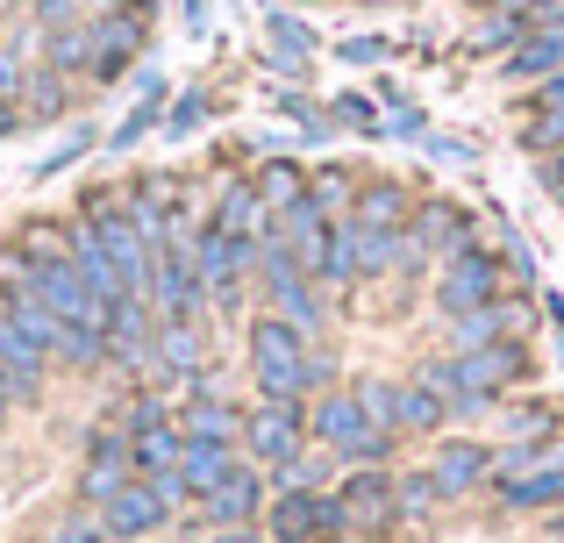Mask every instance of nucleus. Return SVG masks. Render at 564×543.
<instances>
[{
  "label": "nucleus",
  "instance_id": "nucleus-1",
  "mask_svg": "<svg viewBox=\"0 0 564 543\" xmlns=\"http://www.w3.org/2000/svg\"><path fill=\"white\" fill-rule=\"evenodd\" d=\"M522 372H529V358L514 344H486V350H457L451 365H436V372H429V387L443 393V408H451V415H486V408H494V393L514 387Z\"/></svg>",
  "mask_w": 564,
  "mask_h": 543
},
{
  "label": "nucleus",
  "instance_id": "nucleus-2",
  "mask_svg": "<svg viewBox=\"0 0 564 543\" xmlns=\"http://www.w3.org/2000/svg\"><path fill=\"white\" fill-rule=\"evenodd\" d=\"M250 379H258L264 401H301V393L315 387V350H307V336L279 315H258V329H250Z\"/></svg>",
  "mask_w": 564,
  "mask_h": 543
},
{
  "label": "nucleus",
  "instance_id": "nucleus-3",
  "mask_svg": "<svg viewBox=\"0 0 564 543\" xmlns=\"http://www.w3.org/2000/svg\"><path fill=\"white\" fill-rule=\"evenodd\" d=\"M307 430H315V444L336 450L344 465H379L386 450H393V430H379V422L365 415L358 393H322V401L307 408Z\"/></svg>",
  "mask_w": 564,
  "mask_h": 543
},
{
  "label": "nucleus",
  "instance_id": "nucleus-4",
  "mask_svg": "<svg viewBox=\"0 0 564 543\" xmlns=\"http://www.w3.org/2000/svg\"><path fill=\"white\" fill-rule=\"evenodd\" d=\"M193 272H200L215 307H236L243 301V279L258 272V237H229V229H215L200 215V229H193Z\"/></svg>",
  "mask_w": 564,
  "mask_h": 543
},
{
  "label": "nucleus",
  "instance_id": "nucleus-5",
  "mask_svg": "<svg viewBox=\"0 0 564 543\" xmlns=\"http://www.w3.org/2000/svg\"><path fill=\"white\" fill-rule=\"evenodd\" d=\"M137 479V458H129V430L115 422H94L79 444V473H72V501L79 508H108L115 493Z\"/></svg>",
  "mask_w": 564,
  "mask_h": 543
},
{
  "label": "nucleus",
  "instance_id": "nucleus-6",
  "mask_svg": "<svg viewBox=\"0 0 564 543\" xmlns=\"http://www.w3.org/2000/svg\"><path fill=\"white\" fill-rule=\"evenodd\" d=\"M151 51L143 14H86V86H122Z\"/></svg>",
  "mask_w": 564,
  "mask_h": 543
},
{
  "label": "nucleus",
  "instance_id": "nucleus-7",
  "mask_svg": "<svg viewBox=\"0 0 564 543\" xmlns=\"http://www.w3.org/2000/svg\"><path fill=\"white\" fill-rule=\"evenodd\" d=\"M200 229V222H193ZM193 229L172 243H158V265H151V286H143V301L158 307V322H200L207 315V286L200 272H193Z\"/></svg>",
  "mask_w": 564,
  "mask_h": 543
},
{
  "label": "nucleus",
  "instance_id": "nucleus-8",
  "mask_svg": "<svg viewBox=\"0 0 564 543\" xmlns=\"http://www.w3.org/2000/svg\"><path fill=\"white\" fill-rule=\"evenodd\" d=\"M301 436H307L301 401H258V408L243 415V450H250V465H258V473L293 479V465L307 458V450H301Z\"/></svg>",
  "mask_w": 564,
  "mask_h": 543
},
{
  "label": "nucleus",
  "instance_id": "nucleus-9",
  "mask_svg": "<svg viewBox=\"0 0 564 543\" xmlns=\"http://www.w3.org/2000/svg\"><path fill=\"white\" fill-rule=\"evenodd\" d=\"M264 522H272V543H350L344 501H336V493H315V487H286L264 508Z\"/></svg>",
  "mask_w": 564,
  "mask_h": 543
},
{
  "label": "nucleus",
  "instance_id": "nucleus-10",
  "mask_svg": "<svg viewBox=\"0 0 564 543\" xmlns=\"http://www.w3.org/2000/svg\"><path fill=\"white\" fill-rule=\"evenodd\" d=\"M172 515H180V501H172L165 487L129 479V487L100 508V530H108V543H158V536H172Z\"/></svg>",
  "mask_w": 564,
  "mask_h": 543
},
{
  "label": "nucleus",
  "instance_id": "nucleus-11",
  "mask_svg": "<svg viewBox=\"0 0 564 543\" xmlns=\"http://www.w3.org/2000/svg\"><path fill=\"white\" fill-rule=\"evenodd\" d=\"M500 258L494 251H465V258H451L436 279V307L451 322H465V315H486V307H500Z\"/></svg>",
  "mask_w": 564,
  "mask_h": 543
},
{
  "label": "nucleus",
  "instance_id": "nucleus-12",
  "mask_svg": "<svg viewBox=\"0 0 564 543\" xmlns=\"http://www.w3.org/2000/svg\"><path fill=\"white\" fill-rule=\"evenodd\" d=\"M358 401H365V415L379 422V430H436L451 408H443V393L429 387H393V379H372V387H358Z\"/></svg>",
  "mask_w": 564,
  "mask_h": 543
},
{
  "label": "nucleus",
  "instance_id": "nucleus-13",
  "mask_svg": "<svg viewBox=\"0 0 564 543\" xmlns=\"http://www.w3.org/2000/svg\"><path fill=\"white\" fill-rule=\"evenodd\" d=\"M36 301L51 307L57 322H72V329L108 336V315H115V307H108V301H100V293L79 279V265H43V272H36Z\"/></svg>",
  "mask_w": 564,
  "mask_h": 543
},
{
  "label": "nucleus",
  "instance_id": "nucleus-14",
  "mask_svg": "<svg viewBox=\"0 0 564 543\" xmlns=\"http://www.w3.org/2000/svg\"><path fill=\"white\" fill-rule=\"evenodd\" d=\"M436 251H451V258H465V251H471V222H465V208H443V200H429V208L408 222V237H400V265H429Z\"/></svg>",
  "mask_w": 564,
  "mask_h": 543
},
{
  "label": "nucleus",
  "instance_id": "nucleus-15",
  "mask_svg": "<svg viewBox=\"0 0 564 543\" xmlns=\"http://www.w3.org/2000/svg\"><path fill=\"white\" fill-rule=\"evenodd\" d=\"M336 501H344L350 530H365V536H386L400 522V487L386 473H372V465H358V473L336 487Z\"/></svg>",
  "mask_w": 564,
  "mask_h": 543
},
{
  "label": "nucleus",
  "instance_id": "nucleus-16",
  "mask_svg": "<svg viewBox=\"0 0 564 543\" xmlns=\"http://www.w3.org/2000/svg\"><path fill=\"white\" fill-rule=\"evenodd\" d=\"M151 350H158V307L143 301V293L115 301V315H108V358L122 365V372H151Z\"/></svg>",
  "mask_w": 564,
  "mask_h": 543
},
{
  "label": "nucleus",
  "instance_id": "nucleus-17",
  "mask_svg": "<svg viewBox=\"0 0 564 543\" xmlns=\"http://www.w3.org/2000/svg\"><path fill=\"white\" fill-rule=\"evenodd\" d=\"M258 515H264V473H258V465H236V473L200 501L207 530H250Z\"/></svg>",
  "mask_w": 564,
  "mask_h": 543
},
{
  "label": "nucleus",
  "instance_id": "nucleus-18",
  "mask_svg": "<svg viewBox=\"0 0 564 543\" xmlns=\"http://www.w3.org/2000/svg\"><path fill=\"white\" fill-rule=\"evenodd\" d=\"M200 365H207L200 322H158V350H151L158 387H200Z\"/></svg>",
  "mask_w": 564,
  "mask_h": 543
},
{
  "label": "nucleus",
  "instance_id": "nucleus-19",
  "mask_svg": "<svg viewBox=\"0 0 564 543\" xmlns=\"http://www.w3.org/2000/svg\"><path fill=\"white\" fill-rule=\"evenodd\" d=\"M236 465H243V444H229V436H186V450H180V487H186V501H207V493H215Z\"/></svg>",
  "mask_w": 564,
  "mask_h": 543
},
{
  "label": "nucleus",
  "instance_id": "nucleus-20",
  "mask_svg": "<svg viewBox=\"0 0 564 543\" xmlns=\"http://www.w3.org/2000/svg\"><path fill=\"white\" fill-rule=\"evenodd\" d=\"M172 422H180L186 436H229V444H243V408L229 401V393L221 387H186V401L172 408Z\"/></svg>",
  "mask_w": 564,
  "mask_h": 543
},
{
  "label": "nucleus",
  "instance_id": "nucleus-21",
  "mask_svg": "<svg viewBox=\"0 0 564 543\" xmlns=\"http://www.w3.org/2000/svg\"><path fill=\"white\" fill-rule=\"evenodd\" d=\"M72 237H79L72 208H65V215L36 208V215H22V222L8 229V243H14L22 258H36V265H72Z\"/></svg>",
  "mask_w": 564,
  "mask_h": 543
},
{
  "label": "nucleus",
  "instance_id": "nucleus-22",
  "mask_svg": "<svg viewBox=\"0 0 564 543\" xmlns=\"http://www.w3.org/2000/svg\"><path fill=\"white\" fill-rule=\"evenodd\" d=\"M564 72V14L557 22H536L508 57V79H557Z\"/></svg>",
  "mask_w": 564,
  "mask_h": 543
},
{
  "label": "nucleus",
  "instance_id": "nucleus-23",
  "mask_svg": "<svg viewBox=\"0 0 564 543\" xmlns=\"http://www.w3.org/2000/svg\"><path fill=\"white\" fill-rule=\"evenodd\" d=\"M72 100H79V79H65V72H29V86H22V115H29V129H57L72 115Z\"/></svg>",
  "mask_w": 564,
  "mask_h": 543
},
{
  "label": "nucleus",
  "instance_id": "nucleus-24",
  "mask_svg": "<svg viewBox=\"0 0 564 543\" xmlns=\"http://www.w3.org/2000/svg\"><path fill=\"white\" fill-rule=\"evenodd\" d=\"M207 222L229 229V237H258L272 215H264V200H258V186H250V180H221V194H215V208H207Z\"/></svg>",
  "mask_w": 564,
  "mask_h": 543
},
{
  "label": "nucleus",
  "instance_id": "nucleus-25",
  "mask_svg": "<svg viewBox=\"0 0 564 543\" xmlns=\"http://www.w3.org/2000/svg\"><path fill=\"white\" fill-rule=\"evenodd\" d=\"M180 450H186V430H180V422H158V430H137V436H129L137 479H172V473H180Z\"/></svg>",
  "mask_w": 564,
  "mask_h": 543
},
{
  "label": "nucleus",
  "instance_id": "nucleus-26",
  "mask_svg": "<svg viewBox=\"0 0 564 543\" xmlns=\"http://www.w3.org/2000/svg\"><path fill=\"white\" fill-rule=\"evenodd\" d=\"M429 473H436V487H443V493H465V487H479V479L494 473V450L471 444V436H457V444H443V450H436V465H429Z\"/></svg>",
  "mask_w": 564,
  "mask_h": 543
},
{
  "label": "nucleus",
  "instance_id": "nucleus-27",
  "mask_svg": "<svg viewBox=\"0 0 564 543\" xmlns=\"http://www.w3.org/2000/svg\"><path fill=\"white\" fill-rule=\"evenodd\" d=\"M264 36H272V65L286 72V79H301L307 57H315V36H307V22H293L286 8H272V14H264Z\"/></svg>",
  "mask_w": 564,
  "mask_h": 543
},
{
  "label": "nucleus",
  "instance_id": "nucleus-28",
  "mask_svg": "<svg viewBox=\"0 0 564 543\" xmlns=\"http://www.w3.org/2000/svg\"><path fill=\"white\" fill-rule=\"evenodd\" d=\"M29 72H36V36L29 29H0V100H22Z\"/></svg>",
  "mask_w": 564,
  "mask_h": 543
},
{
  "label": "nucleus",
  "instance_id": "nucleus-29",
  "mask_svg": "<svg viewBox=\"0 0 564 543\" xmlns=\"http://www.w3.org/2000/svg\"><path fill=\"white\" fill-rule=\"evenodd\" d=\"M36 65L43 72H65V79L86 86V22L57 29V36H36Z\"/></svg>",
  "mask_w": 564,
  "mask_h": 543
},
{
  "label": "nucleus",
  "instance_id": "nucleus-30",
  "mask_svg": "<svg viewBox=\"0 0 564 543\" xmlns=\"http://www.w3.org/2000/svg\"><path fill=\"white\" fill-rule=\"evenodd\" d=\"M250 186H258V200H264V215H286V208H293V200H301V194H307V186H301V172H293V165H286V158H264V165H258V172H250Z\"/></svg>",
  "mask_w": 564,
  "mask_h": 543
},
{
  "label": "nucleus",
  "instance_id": "nucleus-31",
  "mask_svg": "<svg viewBox=\"0 0 564 543\" xmlns=\"http://www.w3.org/2000/svg\"><path fill=\"white\" fill-rule=\"evenodd\" d=\"M94 151H100V129H94V122H79V129H72V137L57 143L51 158H43L36 172H29V180H36V186H51V180H65L72 165H86V158H94Z\"/></svg>",
  "mask_w": 564,
  "mask_h": 543
},
{
  "label": "nucleus",
  "instance_id": "nucleus-32",
  "mask_svg": "<svg viewBox=\"0 0 564 543\" xmlns=\"http://www.w3.org/2000/svg\"><path fill=\"white\" fill-rule=\"evenodd\" d=\"M72 22H86L79 0H22V29L29 36H57V29H72Z\"/></svg>",
  "mask_w": 564,
  "mask_h": 543
},
{
  "label": "nucleus",
  "instance_id": "nucleus-33",
  "mask_svg": "<svg viewBox=\"0 0 564 543\" xmlns=\"http://www.w3.org/2000/svg\"><path fill=\"white\" fill-rule=\"evenodd\" d=\"M43 543H108L100 508H65V515H51L43 522Z\"/></svg>",
  "mask_w": 564,
  "mask_h": 543
},
{
  "label": "nucleus",
  "instance_id": "nucleus-34",
  "mask_svg": "<svg viewBox=\"0 0 564 543\" xmlns=\"http://www.w3.org/2000/svg\"><path fill=\"white\" fill-rule=\"evenodd\" d=\"M358 222H386V229H408L400 222V186H372V194H358Z\"/></svg>",
  "mask_w": 564,
  "mask_h": 543
},
{
  "label": "nucleus",
  "instance_id": "nucleus-35",
  "mask_svg": "<svg viewBox=\"0 0 564 543\" xmlns=\"http://www.w3.org/2000/svg\"><path fill=\"white\" fill-rule=\"evenodd\" d=\"M393 487H400V515H429V508L443 501L436 473H408V479H393Z\"/></svg>",
  "mask_w": 564,
  "mask_h": 543
},
{
  "label": "nucleus",
  "instance_id": "nucleus-36",
  "mask_svg": "<svg viewBox=\"0 0 564 543\" xmlns=\"http://www.w3.org/2000/svg\"><path fill=\"white\" fill-rule=\"evenodd\" d=\"M529 29H536L529 14H500V22H479V36H471V43H479V51H514Z\"/></svg>",
  "mask_w": 564,
  "mask_h": 543
},
{
  "label": "nucleus",
  "instance_id": "nucleus-37",
  "mask_svg": "<svg viewBox=\"0 0 564 543\" xmlns=\"http://www.w3.org/2000/svg\"><path fill=\"white\" fill-rule=\"evenodd\" d=\"M207 122V94H180L165 108V137H186V129H200Z\"/></svg>",
  "mask_w": 564,
  "mask_h": 543
},
{
  "label": "nucleus",
  "instance_id": "nucleus-38",
  "mask_svg": "<svg viewBox=\"0 0 564 543\" xmlns=\"http://www.w3.org/2000/svg\"><path fill=\"white\" fill-rule=\"evenodd\" d=\"M307 194H315L322 208H336V200H350V180H344V172H336V165H322V172H315V186H307Z\"/></svg>",
  "mask_w": 564,
  "mask_h": 543
},
{
  "label": "nucleus",
  "instance_id": "nucleus-39",
  "mask_svg": "<svg viewBox=\"0 0 564 543\" xmlns=\"http://www.w3.org/2000/svg\"><path fill=\"white\" fill-rule=\"evenodd\" d=\"M86 14H143V22H151L158 14V0H79Z\"/></svg>",
  "mask_w": 564,
  "mask_h": 543
},
{
  "label": "nucleus",
  "instance_id": "nucleus-40",
  "mask_svg": "<svg viewBox=\"0 0 564 543\" xmlns=\"http://www.w3.org/2000/svg\"><path fill=\"white\" fill-rule=\"evenodd\" d=\"M14 137H29V115H22V100H0V143H14Z\"/></svg>",
  "mask_w": 564,
  "mask_h": 543
},
{
  "label": "nucleus",
  "instance_id": "nucleus-41",
  "mask_svg": "<svg viewBox=\"0 0 564 543\" xmlns=\"http://www.w3.org/2000/svg\"><path fill=\"white\" fill-rule=\"evenodd\" d=\"M543 186H551V194L564 200V151H551V158H543Z\"/></svg>",
  "mask_w": 564,
  "mask_h": 543
},
{
  "label": "nucleus",
  "instance_id": "nucleus-42",
  "mask_svg": "<svg viewBox=\"0 0 564 543\" xmlns=\"http://www.w3.org/2000/svg\"><path fill=\"white\" fill-rule=\"evenodd\" d=\"M536 108H564V72H557V79H551V86L536 94Z\"/></svg>",
  "mask_w": 564,
  "mask_h": 543
},
{
  "label": "nucleus",
  "instance_id": "nucleus-43",
  "mask_svg": "<svg viewBox=\"0 0 564 543\" xmlns=\"http://www.w3.org/2000/svg\"><path fill=\"white\" fill-rule=\"evenodd\" d=\"M215 543H264L258 530H215Z\"/></svg>",
  "mask_w": 564,
  "mask_h": 543
},
{
  "label": "nucleus",
  "instance_id": "nucleus-44",
  "mask_svg": "<svg viewBox=\"0 0 564 543\" xmlns=\"http://www.w3.org/2000/svg\"><path fill=\"white\" fill-rule=\"evenodd\" d=\"M8 422H14V393L0 387V430H8Z\"/></svg>",
  "mask_w": 564,
  "mask_h": 543
},
{
  "label": "nucleus",
  "instance_id": "nucleus-45",
  "mask_svg": "<svg viewBox=\"0 0 564 543\" xmlns=\"http://www.w3.org/2000/svg\"><path fill=\"white\" fill-rule=\"evenodd\" d=\"M158 543H193V536H158Z\"/></svg>",
  "mask_w": 564,
  "mask_h": 543
},
{
  "label": "nucleus",
  "instance_id": "nucleus-46",
  "mask_svg": "<svg viewBox=\"0 0 564 543\" xmlns=\"http://www.w3.org/2000/svg\"><path fill=\"white\" fill-rule=\"evenodd\" d=\"M8 8H14V0H0V14H8Z\"/></svg>",
  "mask_w": 564,
  "mask_h": 543
},
{
  "label": "nucleus",
  "instance_id": "nucleus-47",
  "mask_svg": "<svg viewBox=\"0 0 564 543\" xmlns=\"http://www.w3.org/2000/svg\"><path fill=\"white\" fill-rule=\"evenodd\" d=\"M557 543H564V536H557Z\"/></svg>",
  "mask_w": 564,
  "mask_h": 543
}]
</instances>
